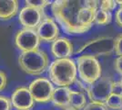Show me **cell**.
Instances as JSON below:
<instances>
[{"instance_id": "29", "label": "cell", "mask_w": 122, "mask_h": 110, "mask_svg": "<svg viewBox=\"0 0 122 110\" xmlns=\"http://www.w3.org/2000/svg\"><path fill=\"white\" fill-rule=\"evenodd\" d=\"M120 83L122 84V78H121V80H120Z\"/></svg>"}, {"instance_id": "6", "label": "cell", "mask_w": 122, "mask_h": 110, "mask_svg": "<svg viewBox=\"0 0 122 110\" xmlns=\"http://www.w3.org/2000/svg\"><path fill=\"white\" fill-rule=\"evenodd\" d=\"M113 81L108 77L102 76L95 83L86 85L87 97L92 103L105 104L107 97L112 94Z\"/></svg>"}, {"instance_id": "4", "label": "cell", "mask_w": 122, "mask_h": 110, "mask_svg": "<svg viewBox=\"0 0 122 110\" xmlns=\"http://www.w3.org/2000/svg\"><path fill=\"white\" fill-rule=\"evenodd\" d=\"M78 77L87 85L102 77V67L98 59L90 55H79L76 60Z\"/></svg>"}, {"instance_id": "9", "label": "cell", "mask_w": 122, "mask_h": 110, "mask_svg": "<svg viewBox=\"0 0 122 110\" xmlns=\"http://www.w3.org/2000/svg\"><path fill=\"white\" fill-rule=\"evenodd\" d=\"M46 17L44 10L25 6L18 12V21L24 29H35L41 24Z\"/></svg>"}, {"instance_id": "18", "label": "cell", "mask_w": 122, "mask_h": 110, "mask_svg": "<svg viewBox=\"0 0 122 110\" xmlns=\"http://www.w3.org/2000/svg\"><path fill=\"white\" fill-rule=\"evenodd\" d=\"M25 6H28L34 8H37V9H41L44 10L45 7L47 6L52 5V2L48 1V0H25Z\"/></svg>"}, {"instance_id": "19", "label": "cell", "mask_w": 122, "mask_h": 110, "mask_svg": "<svg viewBox=\"0 0 122 110\" xmlns=\"http://www.w3.org/2000/svg\"><path fill=\"white\" fill-rule=\"evenodd\" d=\"M116 6H117V2L114 0H102V1H99L98 8L112 13V11L115 10Z\"/></svg>"}, {"instance_id": "30", "label": "cell", "mask_w": 122, "mask_h": 110, "mask_svg": "<svg viewBox=\"0 0 122 110\" xmlns=\"http://www.w3.org/2000/svg\"><path fill=\"white\" fill-rule=\"evenodd\" d=\"M121 110H122V109H121Z\"/></svg>"}, {"instance_id": "23", "label": "cell", "mask_w": 122, "mask_h": 110, "mask_svg": "<svg viewBox=\"0 0 122 110\" xmlns=\"http://www.w3.org/2000/svg\"><path fill=\"white\" fill-rule=\"evenodd\" d=\"M7 84V77L4 71L0 70V92L4 91Z\"/></svg>"}, {"instance_id": "24", "label": "cell", "mask_w": 122, "mask_h": 110, "mask_svg": "<svg viewBox=\"0 0 122 110\" xmlns=\"http://www.w3.org/2000/svg\"><path fill=\"white\" fill-rule=\"evenodd\" d=\"M112 93L122 95V84L119 82H113L112 84Z\"/></svg>"}, {"instance_id": "27", "label": "cell", "mask_w": 122, "mask_h": 110, "mask_svg": "<svg viewBox=\"0 0 122 110\" xmlns=\"http://www.w3.org/2000/svg\"><path fill=\"white\" fill-rule=\"evenodd\" d=\"M62 110H76V109H75V108H74V107H72V106H68V107H66V108L62 109Z\"/></svg>"}, {"instance_id": "14", "label": "cell", "mask_w": 122, "mask_h": 110, "mask_svg": "<svg viewBox=\"0 0 122 110\" xmlns=\"http://www.w3.org/2000/svg\"><path fill=\"white\" fill-rule=\"evenodd\" d=\"M19 12L17 0H0V20H9Z\"/></svg>"}, {"instance_id": "21", "label": "cell", "mask_w": 122, "mask_h": 110, "mask_svg": "<svg viewBox=\"0 0 122 110\" xmlns=\"http://www.w3.org/2000/svg\"><path fill=\"white\" fill-rule=\"evenodd\" d=\"M12 103L10 98L5 95H0V110H11Z\"/></svg>"}, {"instance_id": "7", "label": "cell", "mask_w": 122, "mask_h": 110, "mask_svg": "<svg viewBox=\"0 0 122 110\" xmlns=\"http://www.w3.org/2000/svg\"><path fill=\"white\" fill-rule=\"evenodd\" d=\"M28 88L35 102L47 103L51 102V97L55 90L54 84L50 80L46 77H38L31 82Z\"/></svg>"}, {"instance_id": "26", "label": "cell", "mask_w": 122, "mask_h": 110, "mask_svg": "<svg viewBox=\"0 0 122 110\" xmlns=\"http://www.w3.org/2000/svg\"><path fill=\"white\" fill-rule=\"evenodd\" d=\"M115 21L118 27L122 28V6H120L115 14Z\"/></svg>"}, {"instance_id": "11", "label": "cell", "mask_w": 122, "mask_h": 110, "mask_svg": "<svg viewBox=\"0 0 122 110\" xmlns=\"http://www.w3.org/2000/svg\"><path fill=\"white\" fill-rule=\"evenodd\" d=\"M41 41L53 42L59 38V27L56 21L50 17H46L36 29Z\"/></svg>"}, {"instance_id": "2", "label": "cell", "mask_w": 122, "mask_h": 110, "mask_svg": "<svg viewBox=\"0 0 122 110\" xmlns=\"http://www.w3.org/2000/svg\"><path fill=\"white\" fill-rule=\"evenodd\" d=\"M48 77L57 87H69L76 83L77 70L76 62L71 59H56L47 69Z\"/></svg>"}, {"instance_id": "3", "label": "cell", "mask_w": 122, "mask_h": 110, "mask_svg": "<svg viewBox=\"0 0 122 110\" xmlns=\"http://www.w3.org/2000/svg\"><path fill=\"white\" fill-rule=\"evenodd\" d=\"M18 65L24 73L30 75H40L49 67V57L43 50L21 52L18 56Z\"/></svg>"}, {"instance_id": "12", "label": "cell", "mask_w": 122, "mask_h": 110, "mask_svg": "<svg viewBox=\"0 0 122 110\" xmlns=\"http://www.w3.org/2000/svg\"><path fill=\"white\" fill-rule=\"evenodd\" d=\"M50 51L56 59H68L74 53V47L70 40L59 37L51 43Z\"/></svg>"}, {"instance_id": "1", "label": "cell", "mask_w": 122, "mask_h": 110, "mask_svg": "<svg viewBox=\"0 0 122 110\" xmlns=\"http://www.w3.org/2000/svg\"><path fill=\"white\" fill-rule=\"evenodd\" d=\"M84 5L81 0H56L52 2L51 11L55 20L66 34L81 35L88 30L78 22V12Z\"/></svg>"}, {"instance_id": "17", "label": "cell", "mask_w": 122, "mask_h": 110, "mask_svg": "<svg viewBox=\"0 0 122 110\" xmlns=\"http://www.w3.org/2000/svg\"><path fill=\"white\" fill-rule=\"evenodd\" d=\"M112 20V13L98 8L95 15V24L99 26H106Z\"/></svg>"}, {"instance_id": "28", "label": "cell", "mask_w": 122, "mask_h": 110, "mask_svg": "<svg viewBox=\"0 0 122 110\" xmlns=\"http://www.w3.org/2000/svg\"><path fill=\"white\" fill-rule=\"evenodd\" d=\"M117 5H119L120 6H122V0H116Z\"/></svg>"}, {"instance_id": "22", "label": "cell", "mask_w": 122, "mask_h": 110, "mask_svg": "<svg viewBox=\"0 0 122 110\" xmlns=\"http://www.w3.org/2000/svg\"><path fill=\"white\" fill-rule=\"evenodd\" d=\"M82 110H108V108L106 106L105 104L89 102Z\"/></svg>"}, {"instance_id": "20", "label": "cell", "mask_w": 122, "mask_h": 110, "mask_svg": "<svg viewBox=\"0 0 122 110\" xmlns=\"http://www.w3.org/2000/svg\"><path fill=\"white\" fill-rule=\"evenodd\" d=\"M114 52L118 56H122V33L114 38Z\"/></svg>"}, {"instance_id": "10", "label": "cell", "mask_w": 122, "mask_h": 110, "mask_svg": "<svg viewBox=\"0 0 122 110\" xmlns=\"http://www.w3.org/2000/svg\"><path fill=\"white\" fill-rule=\"evenodd\" d=\"M12 106L16 110H30L35 104L29 88L27 86H18L11 94Z\"/></svg>"}, {"instance_id": "25", "label": "cell", "mask_w": 122, "mask_h": 110, "mask_svg": "<svg viewBox=\"0 0 122 110\" xmlns=\"http://www.w3.org/2000/svg\"><path fill=\"white\" fill-rule=\"evenodd\" d=\"M114 68L120 75H122V56H118L114 61Z\"/></svg>"}, {"instance_id": "5", "label": "cell", "mask_w": 122, "mask_h": 110, "mask_svg": "<svg viewBox=\"0 0 122 110\" xmlns=\"http://www.w3.org/2000/svg\"><path fill=\"white\" fill-rule=\"evenodd\" d=\"M80 55L107 56L114 52V38L111 36H100L89 40L76 52Z\"/></svg>"}, {"instance_id": "13", "label": "cell", "mask_w": 122, "mask_h": 110, "mask_svg": "<svg viewBox=\"0 0 122 110\" xmlns=\"http://www.w3.org/2000/svg\"><path fill=\"white\" fill-rule=\"evenodd\" d=\"M70 92L69 87H56L53 92L51 102L56 107L65 109L70 106Z\"/></svg>"}, {"instance_id": "8", "label": "cell", "mask_w": 122, "mask_h": 110, "mask_svg": "<svg viewBox=\"0 0 122 110\" xmlns=\"http://www.w3.org/2000/svg\"><path fill=\"white\" fill-rule=\"evenodd\" d=\"M40 39L35 29H22L16 32L15 36V44L21 52H31L39 49Z\"/></svg>"}, {"instance_id": "16", "label": "cell", "mask_w": 122, "mask_h": 110, "mask_svg": "<svg viewBox=\"0 0 122 110\" xmlns=\"http://www.w3.org/2000/svg\"><path fill=\"white\" fill-rule=\"evenodd\" d=\"M105 105L108 109L121 110L122 109V95L112 93L105 102Z\"/></svg>"}, {"instance_id": "15", "label": "cell", "mask_w": 122, "mask_h": 110, "mask_svg": "<svg viewBox=\"0 0 122 110\" xmlns=\"http://www.w3.org/2000/svg\"><path fill=\"white\" fill-rule=\"evenodd\" d=\"M87 105L85 94L81 91L72 90L70 92V106L76 110H82Z\"/></svg>"}]
</instances>
